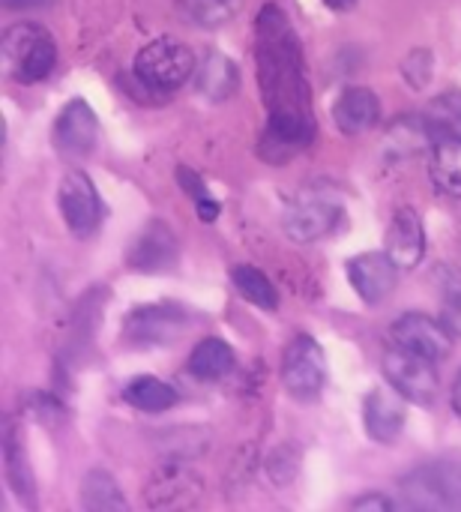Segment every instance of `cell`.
<instances>
[{
	"instance_id": "1",
	"label": "cell",
	"mask_w": 461,
	"mask_h": 512,
	"mask_svg": "<svg viewBox=\"0 0 461 512\" xmlns=\"http://www.w3.org/2000/svg\"><path fill=\"white\" fill-rule=\"evenodd\" d=\"M258 78L270 111L309 114V84L291 24L276 3L258 15Z\"/></svg>"
},
{
	"instance_id": "2",
	"label": "cell",
	"mask_w": 461,
	"mask_h": 512,
	"mask_svg": "<svg viewBox=\"0 0 461 512\" xmlns=\"http://www.w3.org/2000/svg\"><path fill=\"white\" fill-rule=\"evenodd\" d=\"M3 72L21 84H36L51 75L57 63V45L51 33L39 24H15L3 33L0 42Z\"/></svg>"
},
{
	"instance_id": "3",
	"label": "cell",
	"mask_w": 461,
	"mask_h": 512,
	"mask_svg": "<svg viewBox=\"0 0 461 512\" xmlns=\"http://www.w3.org/2000/svg\"><path fill=\"white\" fill-rule=\"evenodd\" d=\"M195 69H198V60L192 48L171 36L147 42L135 57V78L144 87L159 90V93L183 87L195 75Z\"/></svg>"
},
{
	"instance_id": "4",
	"label": "cell",
	"mask_w": 461,
	"mask_h": 512,
	"mask_svg": "<svg viewBox=\"0 0 461 512\" xmlns=\"http://www.w3.org/2000/svg\"><path fill=\"white\" fill-rule=\"evenodd\" d=\"M402 501L411 510L461 512V465L435 462L402 480Z\"/></svg>"
},
{
	"instance_id": "5",
	"label": "cell",
	"mask_w": 461,
	"mask_h": 512,
	"mask_svg": "<svg viewBox=\"0 0 461 512\" xmlns=\"http://www.w3.org/2000/svg\"><path fill=\"white\" fill-rule=\"evenodd\" d=\"M327 360L312 336H297L282 360V384L297 402H315L324 390Z\"/></svg>"
},
{
	"instance_id": "6",
	"label": "cell",
	"mask_w": 461,
	"mask_h": 512,
	"mask_svg": "<svg viewBox=\"0 0 461 512\" xmlns=\"http://www.w3.org/2000/svg\"><path fill=\"white\" fill-rule=\"evenodd\" d=\"M384 375H387V381L408 402L429 405L438 396V372H435V363L426 360V357H420V354H411V351H405L399 345H393L384 354Z\"/></svg>"
},
{
	"instance_id": "7",
	"label": "cell",
	"mask_w": 461,
	"mask_h": 512,
	"mask_svg": "<svg viewBox=\"0 0 461 512\" xmlns=\"http://www.w3.org/2000/svg\"><path fill=\"white\" fill-rule=\"evenodd\" d=\"M204 480L195 468L183 462H168L153 471L147 483V507L150 510H189L201 501Z\"/></svg>"
},
{
	"instance_id": "8",
	"label": "cell",
	"mask_w": 461,
	"mask_h": 512,
	"mask_svg": "<svg viewBox=\"0 0 461 512\" xmlns=\"http://www.w3.org/2000/svg\"><path fill=\"white\" fill-rule=\"evenodd\" d=\"M60 213L75 237H90L102 222V201L93 180L84 171H69L60 180Z\"/></svg>"
},
{
	"instance_id": "9",
	"label": "cell",
	"mask_w": 461,
	"mask_h": 512,
	"mask_svg": "<svg viewBox=\"0 0 461 512\" xmlns=\"http://www.w3.org/2000/svg\"><path fill=\"white\" fill-rule=\"evenodd\" d=\"M390 339L393 345L411 351V354H420L432 363L444 360L453 348V333L444 321H435L429 315H420V312H411V315H402L393 330H390Z\"/></svg>"
},
{
	"instance_id": "10",
	"label": "cell",
	"mask_w": 461,
	"mask_h": 512,
	"mask_svg": "<svg viewBox=\"0 0 461 512\" xmlns=\"http://www.w3.org/2000/svg\"><path fill=\"white\" fill-rule=\"evenodd\" d=\"M342 219V204L336 198H324V195H312V198H300L288 207L282 225L285 234L297 243H312L327 237Z\"/></svg>"
},
{
	"instance_id": "11",
	"label": "cell",
	"mask_w": 461,
	"mask_h": 512,
	"mask_svg": "<svg viewBox=\"0 0 461 512\" xmlns=\"http://www.w3.org/2000/svg\"><path fill=\"white\" fill-rule=\"evenodd\" d=\"M189 327V315L177 306H144L129 315L126 339L132 345H171Z\"/></svg>"
},
{
	"instance_id": "12",
	"label": "cell",
	"mask_w": 461,
	"mask_h": 512,
	"mask_svg": "<svg viewBox=\"0 0 461 512\" xmlns=\"http://www.w3.org/2000/svg\"><path fill=\"white\" fill-rule=\"evenodd\" d=\"M348 279H351L354 291L363 297V303L378 306V303H384L396 291L399 267H396V261L387 252H366V255L351 258Z\"/></svg>"
},
{
	"instance_id": "13",
	"label": "cell",
	"mask_w": 461,
	"mask_h": 512,
	"mask_svg": "<svg viewBox=\"0 0 461 512\" xmlns=\"http://www.w3.org/2000/svg\"><path fill=\"white\" fill-rule=\"evenodd\" d=\"M405 405H408V399L393 384L384 390H372L363 405V420H366L369 438L378 444H393L405 429Z\"/></svg>"
},
{
	"instance_id": "14",
	"label": "cell",
	"mask_w": 461,
	"mask_h": 512,
	"mask_svg": "<svg viewBox=\"0 0 461 512\" xmlns=\"http://www.w3.org/2000/svg\"><path fill=\"white\" fill-rule=\"evenodd\" d=\"M96 138H99L96 114L84 99H72L54 123V144L69 156H87L96 147Z\"/></svg>"
},
{
	"instance_id": "15",
	"label": "cell",
	"mask_w": 461,
	"mask_h": 512,
	"mask_svg": "<svg viewBox=\"0 0 461 512\" xmlns=\"http://www.w3.org/2000/svg\"><path fill=\"white\" fill-rule=\"evenodd\" d=\"M387 255L396 261L399 270H411L423 261L426 255V231L423 219L414 207L396 210L390 231H387Z\"/></svg>"
},
{
	"instance_id": "16",
	"label": "cell",
	"mask_w": 461,
	"mask_h": 512,
	"mask_svg": "<svg viewBox=\"0 0 461 512\" xmlns=\"http://www.w3.org/2000/svg\"><path fill=\"white\" fill-rule=\"evenodd\" d=\"M378 117H381V102L369 87H348L333 105V120L345 135H360L372 129Z\"/></svg>"
},
{
	"instance_id": "17",
	"label": "cell",
	"mask_w": 461,
	"mask_h": 512,
	"mask_svg": "<svg viewBox=\"0 0 461 512\" xmlns=\"http://www.w3.org/2000/svg\"><path fill=\"white\" fill-rule=\"evenodd\" d=\"M177 261V240L174 234L162 225V222H153L132 246L129 252V264L135 270H144V273H156V270H168L171 264Z\"/></svg>"
},
{
	"instance_id": "18",
	"label": "cell",
	"mask_w": 461,
	"mask_h": 512,
	"mask_svg": "<svg viewBox=\"0 0 461 512\" xmlns=\"http://www.w3.org/2000/svg\"><path fill=\"white\" fill-rule=\"evenodd\" d=\"M432 183L450 195L461 198V135L447 132L432 144Z\"/></svg>"
},
{
	"instance_id": "19",
	"label": "cell",
	"mask_w": 461,
	"mask_h": 512,
	"mask_svg": "<svg viewBox=\"0 0 461 512\" xmlns=\"http://www.w3.org/2000/svg\"><path fill=\"white\" fill-rule=\"evenodd\" d=\"M240 84V72L234 66L231 57H225L222 51H210L201 66H198V90L210 99V102H222L228 99Z\"/></svg>"
},
{
	"instance_id": "20",
	"label": "cell",
	"mask_w": 461,
	"mask_h": 512,
	"mask_svg": "<svg viewBox=\"0 0 461 512\" xmlns=\"http://www.w3.org/2000/svg\"><path fill=\"white\" fill-rule=\"evenodd\" d=\"M234 369V351L222 339H204L195 345L189 357V372L198 381H219Z\"/></svg>"
},
{
	"instance_id": "21",
	"label": "cell",
	"mask_w": 461,
	"mask_h": 512,
	"mask_svg": "<svg viewBox=\"0 0 461 512\" xmlns=\"http://www.w3.org/2000/svg\"><path fill=\"white\" fill-rule=\"evenodd\" d=\"M81 504L93 512H126L123 492L108 471H90L81 483Z\"/></svg>"
},
{
	"instance_id": "22",
	"label": "cell",
	"mask_w": 461,
	"mask_h": 512,
	"mask_svg": "<svg viewBox=\"0 0 461 512\" xmlns=\"http://www.w3.org/2000/svg\"><path fill=\"white\" fill-rule=\"evenodd\" d=\"M123 402L144 414H162L177 402V393H174V387H168L159 378H135L123 390Z\"/></svg>"
},
{
	"instance_id": "23",
	"label": "cell",
	"mask_w": 461,
	"mask_h": 512,
	"mask_svg": "<svg viewBox=\"0 0 461 512\" xmlns=\"http://www.w3.org/2000/svg\"><path fill=\"white\" fill-rule=\"evenodd\" d=\"M435 141H438V129L432 126L429 117L414 114V117H402V120H396L390 126V144L402 156H411V153H417V150H423V147H429Z\"/></svg>"
},
{
	"instance_id": "24",
	"label": "cell",
	"mask_w": 461,
	"mask_h": 512,
	"mask_svg": "<svg viewBox=\"0 0 461 512\" xmlns=\"http://www.w3.org/2000/svg\"><path fill=\"white\" fill-rule=\"evenodd\" d=\"M231 282L234 288L258 309H276L279 306V294L273 288V282L258 270V267H249V264H240L231 270Z\"/></svg>"
},
{
	"instance_id": "25",
	"label": "cell",
	"mask_w": 461,
	"mask_h": 512,
	"mask_svg": "<svg viewBox=\"0 0 461 512\" xmlns=\"http://www.w3.org/2000/svg\"><path fill=\"white\" fill-rule=\"evenodd\" d=\"M3 462H6V477H9L15 495L18 498H30L33 495V480H30L24 453H21L15 435H12V426H6V435H3Z\"/></svg>"
},
{
	"instance_id": "26",
	"label": "cell",
	"mask_w": 461,
	"mask_h": 512,
	"mask_svg": "<svg viewBox=\"0 0 461 512\" xmlns=\"http://www.w3.org/2000/svg\"><path fill=\"white\" fill-rule=\"evenodd\" d=\"M237 6H240V0H183V12L204 27L225 24Z\"/></svg>"
},
{
	"instance_id": "27",
	"label": "cell",
	"mask_w": 461,
	"mask_h": 512,
	"mask_svg": "<svg viewBox=\"0 0 461 512\" xmlns=\"http://www.w3.org/2000/svg\"><path fill=\"white\" fill-rule=\"evenodd\" d=\"M429 120L438 129V138L453 132L461 123V93H447V96L435 99L432 111H429Z\"/></svg>"
},
{
	"instance_id": "28",
	"label": "cell",
	"mask_w": 461,
	"mask_h": 512,
	"mask_svg": "<svg viewBox=\"0 0 461 512\" xmlns=\"http://www.w3.org/2000/svg\"><path fill=\"white\" fill-rule=\"evenodd\" d=\"M177 174H180V183H183V189H186V192L195 198L198 216H201L204 222H213V219L219 216V201H213V195L204 189V183H201V177H198L195 171H189V168H180Z\"/></svg>"
},
{
	"instance_id": "29",
	"label": "cell",
	"mask_w": 461,
	"mask_h": 512,
	"mask_svg": "<svg viewBox=\"0 0 461 512\" xmlns=\"http://www.w3.org/2000/svg\"><path fill=\"white\" fill-rule=\"evenodd\" d=\"M351 507L360 512H393V501H390L387 495H375V492H372V495L357 498Z\"/></svg>"
},
{
	"instance_id": "30",
	"label": "cell",
	"mask_w": 461,
	"mask_h": 512,
	"mask_svg": "<svg viewBox=\"0 0 461 512\" xmlns=\"http://www.w3.org/2000/svg\"><path fill=\"white\" fill-rule=\"evenodd\" d=\"M444 324L450 327L453 336L461 339V294L459 297H450L447 300V309H444Z\"/></svg>"
},
{
	"instance_id": "31",
	"label": "cell",
	"mask_w": 461,
	"mask_h": 512,
	"mask_svg": "<svg viewBox=\"0 0 461 512\" xmlns=\"http://www.w3.org/2000/svg\"><path fill=\"white\" fill-rule=\"evenodd\" d=\"M39 3H48V0H3L6 9H21V6H39Z\"/></svg>"
},
{
	"instance_id": "32",
	"label": "cell",
	"mask_w": 461,
	"mask_h": 512,
	"mask_svg": "<svg viewBox=\"0 0 461 512\" xmlns=\"http://www.w3.org/2000/svg\"><path fill=\"white\" fill-rule=\"evenodd\" d=\"M453 411L461 417V375L456 378V384H453Z\"/></svg>"
},
{
	"instance_id": "33",
	"label": "cell",
	"mask_w": 461,
	"mask_h": 512,
	"mask_svg": "<svg viewBox=\"0 0 461 512\" xmlns=\"http://www.w3.org/2000/svg\"><path fill=\"white\" fill-rule=\"evenodd\" d=\"M330 9H348V6H354L357 0H324Z\"/></svg>"
}]
</instances>
